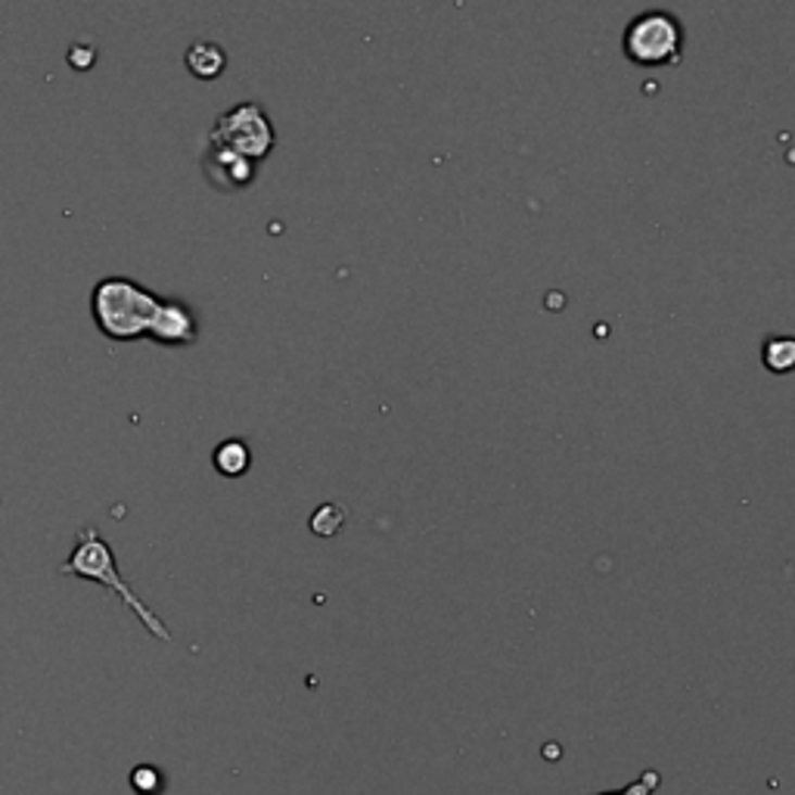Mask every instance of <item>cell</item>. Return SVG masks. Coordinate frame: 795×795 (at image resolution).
Returning <instances> with one entry per match:
<instances>
[{"label": "cell", "mask_w": 795, "mask_h": 795, "mask_svg": "<svg viewBox=\"0 0 795 795\" xmlns=\"http://www.w3.org/2000/svg\"><path fill=\"white\" fill-rule=\"evenodd\" d=\"M159 308V295L128 277H106L90 292V314L97 330L115 342L147 339Z\"/></svg>", "instance_id": "2"}, {"label": "cell", "mask_w": 795, "mask_h": 795, "mask_svg": "<svg viewBox=\"0 0 795 795\" xmlns=\"http://www.w3.org/2000/svg\"><path fill=\"white\" fill-rule=\"evenodd\" d=\"M659 786H662V773L656 771V768H646V771H643L634 783H628L624 790H616V793H596V795H656Z\"/></svg>", "instance_id": "12"}, {"label": "cell", "mask_w": 795, "mask_h": 795, "mask_svg": "<svg viewBox=\"0 0 795 795\" xmlns=\"http://www.w3.org/2000/svg\"><path fill=\"white\" fill-rule=\"evenodd\" d=\"M131 786L140 795H159L165 790V780H162V771H159V768H153V765H140V768H134Z\"/></svg>", "instance_id": "11"}, {"label": "cell", "mask_w": 795, "mask_h": 795, "mask_svg": "<svg viewBox=\"0 0 795 795\" xmlns=\"http://www.w3.org/2000/svg\"><path fill=\"white\" fill-rule=\"evenodd\" d=\"M202 168H205V177L215 190H245L252 180H255V162H249L245 155L230 153L224 147H212L205 143V159H202Z\"/></svg>", "instance_id": "6"}, {"label": "cell", "mask_w": 795, "mask_h": 795, "mask_svg": "<svg viewBox=\"0 0 795 795\" xmlns=\"http://www.w3.org/2000/svg\"><path fill=\"white\" fill-rule=\"evenodd\" d=\"M68 60H72V66L75 68H90L93 66V50H90V47L88 50H85V47H75Z\"/></svg>", "instance_id": "13"}, {"label": "cell", "mask_w": 795, "mask_h": 795, "mask_svg": "<svg viewBox=\"0 0 795 795\" xmlns=\"http://www.w3.org/2000/svg\"><path fill=\"white\" fill-rule=\"evenodd\" d=\"M212 464L215 469L227 476V479H240L249 472V466H252V447L240 439H227L215 447V454H212Z\"/></svg>", "instance_id": "8"}, {"label": "cell", "mask_w": 795, "mask_h": 795, "mask_svg": "<svg viewBox=\"0 0 795 795\" xmlns=\"http://www.w3.org/2000/svg\"><path fill=\"white\" fill-rule=\"evenodd\" d=\"M147 339H153L159 345H193L199 339L197 311L180 299H159Z\"/></svg>", "instance_id": "5"}, {"label": "cell", "mask_w": 795, "mask_h": 795, "mask_svg": "<svg viewBox=\"0 0 795 795\" xmlns=\"http://www.w3.org/2000/svg\"><path fill=\"white\" fill-rule=\"evenodd\" d=\"M205 143L245 155L249 162L258 165L277 147V131H274L267 112L258 103H249L245 100V103H237L234 110L218 115V122L212 125Z\"/></svg>", "instance_id": "4"}, {"label": "cell", "mask_w": 795, "mask_h": 795, "mask_svg": "<svg viewBox=\"0 0 795 795\" xmlns=\"http://www.w3.org/2000/svg\"><path fill=\"white\" fill-rule=\"evenodd\" d=\"M342 526H345V509L339 504H324V507L314 509V516H311V531L317 538H332V534L342 531Z\"/></svg>", "instance_id": "10"}, {"label": "cell", "mask_w": 795, "mask_h": 795, "mask_svg": "<svg viewBox=\"0 0 795 795\" xmlns=\"http://www.w3.org/2000/svg\"><path fill=\"white\" fill-rule=\"evenodd\" d=\"M621 50L631 66H678L684 56V25L668 10H646L624 25Z\"/></svg>", "instance_id": "3"}, {"label": "cell", "mask_w": 795, "mask_h": 795, "mask_svg": "<svg viewBox=\"0 0 795 795\" xmlns=\"http://www.w3.org/2000/svg\"><path fill=\"white\" fill-rule=\"evenodd\" d=\"M60 572L72 575V578H88V581H97V584L110 588V591H115V596L131 609L134 616L140 619V624L153 634L155 641L162 643L175 641V634L168 631V624L159 619L153 609H150L140 596L134 594L131 584L122 578L118 566H115V553H112L110 544L100 538V531L93 529V526H85V529L78 531V544H75V551H72V556H68L66 563L60 566Z\"/></svg>", "instance_id": "1"}, {"label": "cell", "mask_w": 795, "mask_h": 795, "mask_svg": "<svg viewBox=\"0 0 795 795\" xmlns=\"http://www.w3.org/2000/svg\"><path fill=\"white\" fill-rule=\"evenodd\" d=\"M761 364L765 370L783 376L795 367V339L793 336H768L761 342Z\"/></svg>", "instance_id": "9"}, {"label": "cell", "mask_w": 795, "mask_h": 795, "mask_svg": "<svg viewBox=\"0 0 795 795\" xmlns=\"http://www.w3.org/2000/svg\"><path fill=\"white\" fill-rule=\"evenodd\" d=\"M184 63H187V72L199 81H215L227 68V50L215 41H197V45H190Z\"/></svg>", "instance_id": "7"}]
</instances>
